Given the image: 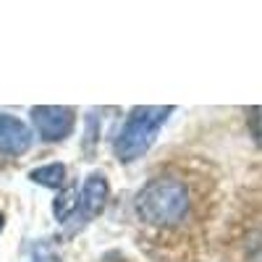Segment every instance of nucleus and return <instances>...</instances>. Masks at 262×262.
Returning <instances> with one entry per match:
<instances>
[{
    "instance_id": "nucleus-1",
    "label": "nucleus",
    "mask_w": 262,
    "mask_h": 262,
    "mask_svg": "<svg viewBox=\"0 0 262 262\" xmlns=\"http://www.w3.org/2000/svg\"><path fill=\"white\" fill-rule=\"evenodd\" d=\"M191 196L189 186L176 176H155L149 179L134 196V212L139 221L149 226H179L189 215Z\"/></svg>"
},
{
    "instance_id": "nucleus-2",
    "label": "nucleus",
    "mask_w": 262,
    "mask_h": 262,
    "mask_svg": "<svg viewBox=\"0 0 262 262\" xmlns=\"http://www.w3.org/2000/svg\"><path fill=\"white\" fill-rule=\"evenodd\" d=\"M176 107L170 105H137L131 107L118 134L113 137V155L121 163H134L155 144L160 128L168 123Z\"/></svg>"
},
{
    "instance_id": "nucleus-3",
    "label": "nucleus",
    "mask_w": 262,
    "mask_h": 262,
    "mask_svg": "<svg viewBox=\"0 0 262 262\" xmlns=\"http://www.w3.org/2000/svg\"><path fill=\"white\" fill-rule=\"evenodd\" d=\"M107 196H111V184H107L105 173H90L84 179L81 189L76 191V202H74V210L69 215L66 223H74V226H84L95 221V217L105 210L107 205Z\"/></svg>"
},
{
    "instance_id": "nucleus-4",
    "label": "nucleus",
    "mask_w": 262,
    "mask_h": 262,
    "mask_svg": "<svg viewBox=\"0 0 262 262\" xmlns=\"http://www.w3.org/2000/svg\"><path fill=\"white\" fill-rule=\"evenodd\" d=\"M29 116L42 142H50V144L63 142L76 126V111L69 105H34Z\"/></svg>"
},
{
    "instance_id": "nucleus-5",
    "label": "nucleus",
    "mask_w": 262,
    "mask_h": 262,
    "mask_svg": "<svg viewBox=\"0 0 262 262\" xmlns=\"http://www.w3.org/2000/svg\"><path fill=\"white\" fill-rule=\"evenodd\" d=\"M32 139H34L32 128L21 118H16L11 113H0V152L3 155H8V158L24 155L32 147Z\"/></svg>"
},
{
    "instance_id": "nucleus-6",
    "label": "nucleus",
    "mask_w": 262,
    "mask_h": 262,
    "mask_svg": "<svg viewBox=\"0 0 262 262\" xmlns=\"http://www.w3.org/2000/svg\"><path fill=\"white\" fill-rule=\"evenodd\" d=\"M29 181L37 186H45V189H60L66 184V165L63 163L39 165V168L29 170Z\"/></svg>"
},
{
    "instance_id": "nucleus-7",
    "label": "nucleus",
    "mask_w": 262,
    "mask_h": 262,
    "mask_svg": "<svg viewBox=\"0 0 262 262\" xmlns=\"http://www.w3.org/2000/svg\"><path fill=\"white\" fill-rule=\"evenodd\" d=\"M244 254L249 262H262V223L252 226L244 236Z\"/></svg>"
},
{
    "instance_id": "nucleus-8",
    "label": "nucleus",
    "mask_w": 262,
    "mask_h": 262,
    "mask_svg": "<svg viewBox=\"0 0 262 262\" xmlns=\"http://www.w3.org/2000/svg\"><path fill=\"white\" fill-rule=\"evenodd\" d=\"M29 262H63V259H60V254H58L50 244L39 242V244H34V247H32Z\"/></svg>"
},
{
    "instance_id": "nucleus-9",
    "label": "nucleus",
    "mask_w": 262,
    "mask_h": 262,
    "mask_svg": "<svg viewBox=\"0 0 262 262\" xmlns=\"http://www.w3.org/2000/svg\"><path fill=\"white\" fill-rule=\"evenodd\" d=\"M249 131H252L254 142L262 147V105H259V107H252V111H249Z\"/></svg>"
},
{
    "instance_id": "nucleus-10",
    "label": "nucleus",
    "mask_w": 262,
    "mask_h": 262,
    "mask_svg": "<svg viewBox=\"0 0 262 262\" xmlns=\"http://www.w3.org/2000/svg\"><path fill=\"white\" fill-rule=\"evenodd\" d=\"M3 228H6V215L0 212V231H3Z\"/></svg>"
}]
</instances>
